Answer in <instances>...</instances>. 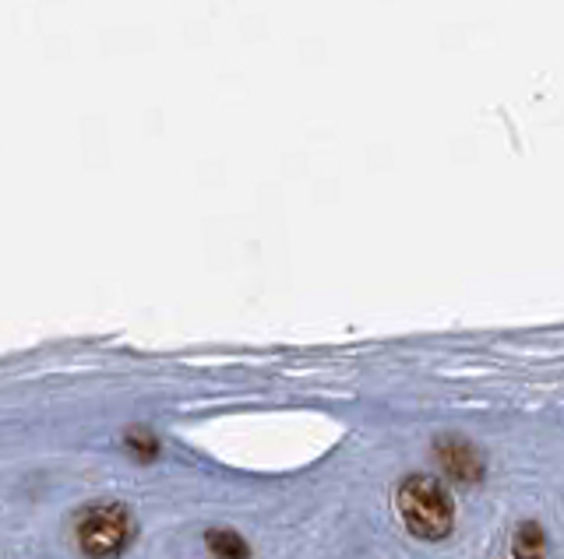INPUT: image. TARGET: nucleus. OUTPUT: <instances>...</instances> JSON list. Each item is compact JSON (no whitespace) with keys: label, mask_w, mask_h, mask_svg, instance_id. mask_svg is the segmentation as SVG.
Listing matches in <instances>:
<instances>
[{"label":"nucleus","mask_w":564,"mask_h":559,"mask_svg":"<svg viewBox=\"0 0 564 559\" xmlns=\"http://www.w3.org/2000/svg\"><path fill=\"white\" fill-rule=\"evenodd\" d=\"M396 507L402 524L416 538L437 542L451 532L456 524V503H451L448 489L431 475H410L396 492Z\"/></svg>","instance_id":"f257e3e1"},{"label":"nucleus","mask_w":564,"mask_h":559,"mask_svg":"<svg viewBox=\"0 0 564 559\" xmlns=\"http://www.w3.org/2000/svg\"><path fill=\"white\" fill-rule=\"evenodd\" d=\"M134 521L120 503H96L78 518V546L92 559H114L131 546Z\"/></svg>","instance_id":"f03ea898"},{"label":"nucleus","mask_w":564,"mask_h":559,"mask_svg":"<svg viewBox=\"0 0 564 559\" xmlns=\"http://www.w3.org/2000/svg\"><path fill=\"white\" fill-rule=\"evenodd\" d=\"M434 454H437V465H442V472L448 478H456V483H466V486L480 483L483 472H487L480 447L473 440H466V437H442L434 443Z\"/></svg>","instance_id":"7ed1b4c3"},{"label":"nucleus","mask_w":564,"mask_h":559,"mask_svg":"<svg viewBox=\"0 0 564 559\" xmlns=\"http://www.w3.org/2000/svg\"><path fill=\"white\" fill-rule=\"evenodd\" d=\"M547 549H551V542H547V532L537 521H526L515 528V535H512V556L515 559H547Z\"/></svg>","instance_id":"20e7f679"},{"label":"nucleus","mask_w":564,"mask_h":559,"mask_svg":"<svg viewBox=\"0 0 564 559\" xmlns=\"http://www.w3.org/2000/svg\"><path fill=\"white\" fill-rule=\"evenodd\" d=\"M205 546L215 559H250V546L230 528H212L205 535Z\"/></svg>","instance_id":"39448f33"},{"label":"nucleus","mask_w":564,"mask_h":559,"mask_svg":"<svg viewBox=\"0 0 564 559\" xmlns=\"http://www.w3.org/2000/svg\"><path fill=\"white\" fill-rule=\"evenodd\" d=\"M124 443H128V451L138 461H152L155 454H160V440H155L149 429H131V433L124 437Z\"/></svg>","instance_id":"423d86ee"}]
</instances>
